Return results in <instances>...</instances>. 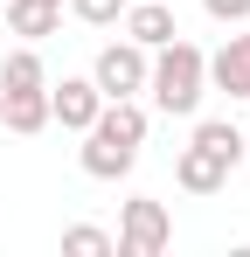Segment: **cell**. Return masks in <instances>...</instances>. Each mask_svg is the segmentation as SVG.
Instances as JSON below:
<instances>
[{
    "label": "cell",
    "mask_w": 250,
    "mask_h": 257,
    "mask_svg": "<svg viewBox=\"0 0 250 257\" xmlns=\"http://www.w3.org/2000/svg\"><path fill=\"white\" fill-rule=\"evenodd\" d=\"M146 97H153V111H167V118H195L202 97H208V49H195L188 35L160 42L153 63H146Z\"/></svg>",
    "instance_id": "obj_1"
},
{
    "label": "cell",
    "mask_w": 250,
    "mask_h": 257,
    "mask_svg": "<svg viewBox=\"0 0 250 257\" xmlns=\"http://www.w3.org/2000/svg\"><path fill=\"white\" fill-rule=\"evenodd\" d=\"M195 146H208V153H215V160H229V167H243V160H250L243 125H236V118H202V125H195Z\"/></svg>",
    "instance_id": "obj_11"
},
{
    "label": "cell",
    "mask_w": 250,
    "mask_h": 257,
    "mask_svg": "<svg viewBox=\"0 0 250 257\" xmlns=\"http://www.w3.org/2000/svg\"><path fill=\"white\" fill-rule=\"evenodd\" d=\"M208 90H222V97H250V35H229V42L208 56Z\"/></svg>",
    "instance_id": "obj_8"
},
{
    "label": "cell",
    "mask_w": 250,
    "mask_h": 257,
    "mask_svg": "<svg viewBox=\"0 0 250 257\" xmlns=\"http://www.w3.org/2000/svg\"><path fill=\"white\" fill-rule=\"evenodd\" d=\"M118 257H160L167 243H174V215H167V202H153V195H132L118 209Z\"/></svg>",
    "instance_id": "obj_2"
},
{
    "label": "cell",
    "mask_w": 250,
    "mask_h": 257,
    "mask_svg": "<svg viewBox=\"0 0 250 257\" xmlns=\"http://www.w3.org/2000/svg\"><path fill=\"white\" fill-rule=\"evenodd\" d=\"M63 250L70 257H111L118 243H111V229H97V222H70V229H63Z\"/></svg>",
    "instance_id": "obj_13"
},
{
    "label": "cell",
    "mask_w": 250,
    "mask_h": 257,
    "mask_svg": "<svg viewBox=\"0 0 250 257\" xmlns=\"http://www.w3.org/2000/svg\"><path fill=\"white\" fill-rule=\"evenodd\" d=\"M77 167L90 174V181H125V174L139 167V146H125L118 132H104V125H83V153H77Z\"/></svg>",
    "instance_id": "obj_4"
},
{
    "label": "cell",
    "mask_w": 250,
    "mask_h": 257,
    "mask_svg": "<svg viewBox=\"0 0 250 257\" xmlns=\"http://www.w3.org/2000/svg\"><path fill=\"white\" fill-rule=\"evenodd\" d=\"M146 63H153V49H139V42H104L97 49V63H90V84L104 90V97H139L146 90Z\"/></svg>",
    "instance_id": "obj_3"
},
{
    "label": "cell",
    "mask_w": 250,
    "mask_h": 257,
    "mask_svg": "<svg viewBox=\"0 0 250 257\" xmlns=\"http://www.w3.org/2000/svg\"><path fill=\"white\" fill-rule=\"evenodd\" d=\"M42 84H49V63H42L35 42H21V49L0 56V97H7V90H42Z\"/></svg>",
    "instance_id": "obj_10"
},
{
    "label": "cell",
    "mask_w": 250,
    "mask_h": 257,
    "mask_svg": "<svg viewBox=\"0 0 250 257\" xmlns=\"http://www.w3.org/2000/svg\"><path fill=\"white\" fill-rule=\"evenodd\" d=\"M118 28H125V42H139V49H160V42L181 35V21H174V7H167V0H125Z\"/></svg>",
    "instance_id": "obj_6"
},
{
    "label": "cell",
    "mask_w": 250,
    "mask_h": 257,
    "mask_svg": "<svg viewBox=\"0 0 250 257\" xmlns=\"http://www.w3.org/2000/svg\"><path fill=\"white\" fill-rule=\"evenodd\" d=\"M229 160H215V153H208V146H195V139H188V146H181V160H174V181H181V188H188V195H222V188H229Z\"/></svg>",
    "instance_id": "obj_7"
},
{
    "label": "cell",
    "mask_w": 250,
    "mask_h": 257,
    "mask_svg": "<svg viewBox=\"0 0 250 257\" xmlns=\"http://www.w3.org/2000/svg\"><path fill=\"white\" fill-rule=\"evenodd\" d=\"M42 7H63V0H42Z\"/></svg>",
    "instance_id": "obj_16"
},
{
    "label": "cell",
    "mask_w": 250,
    "mask_h": 257,
    "mask_svg": "<svg viewBox=\"0 0 250 257\" xmlns=\"http://www.w3.org/2000/svg\"><path fill=\"white\" fill-rule=\"evenodd\" d=\"M70 14H77L83 28H118V14H125V0H63Z\"/></svg>",
    "instance_id": "obj_14"
},
{
    "label": "cell",
    "mask_w": 250,
    "mask_h": 257,
    "mask_svg": "<svg viewBox=\"0 0 250 257\" xmlns=\"http://www.w3.org/2000/svg\"><path fill=\"white\" fill-rule=\"evenodd\" d=\"M202 14L222 21V28H243V21H250V0H202Z\"/></svg>",
    "instance_id": "obj_15"
},
{
    "label": "cell",
    "mask_w": 250,
    "mask_h": 257,
    "mask_svg": "<svg viewBox=\"0 0 250 257\" xmlns=\"http://www.w3.org/2000/svg\"><path fill=\"white\" fill-rule=\"evenodd\" d=\"M243 146H250V125H243Z\"/></svg>",
    "instance_id": "obj_17"
},
{
    "label": "cell",
    "mask_w": 250,
    "mask_h": 257,
    "mask_svg": "<svg viewBox=\"0 0 250 257\" xmlns=\"http://www.w3.org/2000/svg\"><path fill=\"white\" fill-rule=\"evenodd\" d=\"M7 28H14L21 42H42V35H56V28H63V7H42V0H7Z\"/></svg>",
    "instance_id": "obj_12"
},
{
    "label": "cell",
    "mask_w": 250,
    "mask_h": 257,
    "mask_svg": "<svg viewBox=\"0 0 250 257\" xmlns=\"http://www.w3.org/2000/svg\"><path fill=\"white\" fill-rule=\"evenodd\" d=\"M0 125L21 132V139L49 132V84H42V90H7V97H0Z\"/></svg>",
    "instance_id": "obj_9"
},
{
    "label": "cell",
    "mask_w": 250,
    "mask_h": 257,
    "mask_svg": "<svg viewBox=\"0 0 250 257\" xmlns=\"http://www.w3.org/2000/svg\"><path fill=\"white\" fill-rule=\"evenodd\" d=\"M97 111H104V90L90 84V77H63V84H49V125L83 132Z\"/></svg>",
    "instance_id": "obj_5"
}]
</instances>
